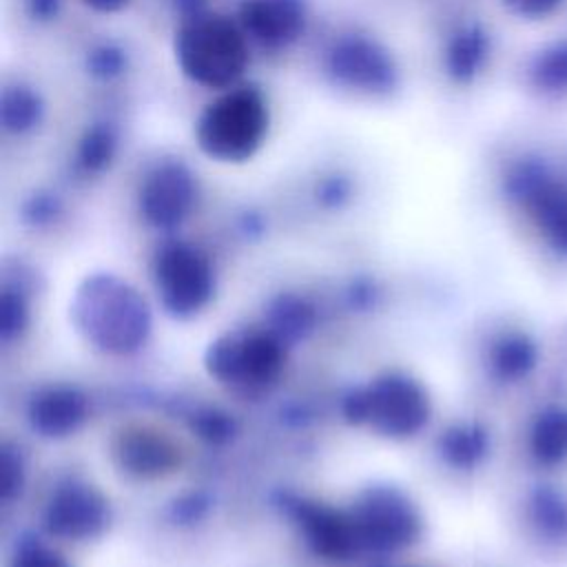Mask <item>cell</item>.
<instances>
[{
	"mask_svg": "<svg viewBox=\"0 0 567 567\" xmlns=\"http://www.w3.org/2000/svg\"><path fill=\"white\" fill-rule=\"evenodd\" d=\"M69 317L91 346L109 354L140 350L153 326L148 301L113 272L84 277L69 303Z\"/></svg>",
	"mask_w": 567,
	"mask_h": 567,
	"instance_id": "obj_1",
	"label": "cell"
},
{
	"mask_svg": "<svg viewBox=\"0 0 567 567\" xmlns=\"http://www.w3.org/2000/svg\"><path fill=\"white\" fill-rule=\"evenodd\" d=\"M173 55L188 82L219 93L244 82L250 66V40L237 18L199 9L175 29Z\"/></svg>",
	"mask_w": 567,
	"mask_h": 567,
	"instance_id": "obj_2",
	"label": "cell"
},
{
	"mask_svg": "<svg viewBox=\"0 0 567 567\" xmlns=\"http://www.w3.org/2000/svg\"><path fill=\"white\" fill-rule=\"evenodd\" d=\"M270 106L255 84L219 91L197 115L193 135L202 155L219 164H244L266 144Z\"/></svg>",
	"mask_w": 567,
	"mask_h": 567,
	"instance_id": "obj_3",
	"label": "cell"
},
{
	"mask_svg": "<svg viewBox=\"0 0 567 567\" xmlns=\"http://www.w3.org/2000/svg\"><path fill=\"white\" fill-rule=\"evenodd\" d=\"M343 416L352 425H370L385 439H408L427 423L430 399L412 377L385 372L343 399Z\"/></svg>",
	"mask_w": 567,
	"mask_h": 567,
	"instance_id": "obj_4",
	"label": "cell"
},
{
	"mask_svg": "<svg viewBox=\"0 0 567 567\" xmlns=\"http://www.w3.org/2000/svg\"><path fill=\"white\" fill-rule=\"evenodd\" d=\"M286 361V343L270 330H237L213 339L204 352L206 372L237 390L270 385Z\"/></svg>",
	"mask_w": 567,
	"mask_h": 567,
	"instance_id": "obj_5",
	"label": "cell"
},
{
	"mask_svg": "<svg viewBox=\"0 0 567 567\" xmlns=\"http://www.w3.org/2000/svg\"><path fill=\"white\" fill-rule=\"evenodd\" d=\"M323 73L332 86L359 97H388L401 84L392 51L363 33H343L323 55Z\"/></svg>",
	"mask_w": 567,
	"mask_h": 567,
	"instance_id": "obj_6",
	"label": "cell"
},
{
	"mask_svg": "<svg viewBox=\"0 0 567 567\" xmlns=\"http://www.w3.org/2000/svg\"><path fill=\"white\" fill-rule=\"evenodd\" d=\"M361 551L392 554L414 545L421 536V516L405 492L392 485L365 487L350 512Z\"/></svg>",
	"mask_w": 567,
	"mask_h": 567,
	"instance_id": "obj_7",
	"label": "cell"
},
{
	"mask_svg": "<svg viewBox=\"0 0 567 567\" xmlns=\"http://www.w3.org/2000/svg\"><path fill=\"white\" fill-rule=\"evenodd\" d=\"M153 284L171 317L190 319L206 308L215 292L213 264L197 246L168 241L153 259Z\"/></svg>",
	"mask_w": 567,
	"mask_h": 567,
	"instance_id": "obj_8",
	"label": "cell"
},
{
	"mask_svg": "<svg viewBox=\"0 0 567 567\" xmlns=\"http://www.w3.org/2000/svg\"><path fill=\"white\" fill-rule=\"evenodd\" d=\"M507 195L525 210L547 246L567 255V177L525 159L505 175Z\"/></svg>",
	"mask_w": 567,
	"mask_h": 567,
	"instance_id": "obj_9",
	"label": "cell"
},
{
	"mask_svg": "<svg viewBox=\"0 0 567 567\" xmlns=\"http://www.w3.org/2000/svg\"><path fill=\"white\" fill-rule=\"evenodd\" d=\"M277 507L297 525L315 556L330 563H346L361 551L350 512L290 492L277 494Z\"/></svg>",
	"mask_w": 567,
	"mask_h": 567,
	"instance_id": "obj_10",
	"label": "cell"
},
{
	"mask_svg": "<svg viewBox=\"0 0 567 567\" xmlns=\"http://www.w3.org/2000/svg\"><path fill=\"white\" fill-rule=\"evenodd\" d=\"M197 197V175L182 159H159L140 184L137 208L148 226L173 230L193 213Z\"/></svg>",
	"mask_w": 567,
	"mask_h": 567,
	"instance_id": "obj_11",
	"label": "cell"
},
{
	"mask_svg": "<svg viewBox=\"0 0 567 567\" xmlns=\"http://www.w3.org/2000/svg\"><path fill=\"white\" fill-rule=\"evenodd\" d=\"M42 520L44 529L55 538L91 540L106 532L111 507L95 485L71 478L51 492Z\"/></svg>",
	"mask_w": 567,
	"mask_h": 567,
	"instance_id": "obj_12",
	"label": "cell"
},
{
	"mask_svg": "<svg viewBox=\"0 0 567 567\" xmlns=\"http://www.w3.org/2000/svg\"><path fill=\"white\" fill-rule=\"evenodd\" d=\"M237 22L250 42L279 51L295 44L308 27L306 0H241Z\"/></svg>",
	"mask_w": 567,
	"mask_h": 567,
	"instance_id": "obj_13",
	"label": "cell"
},
{
	"mask_svg": "<svg viewBox=\"0 0 567 567\" xmlns=\"http://www.w3.org/2000/svg\"><path fill=\"white\" fill-rule=\"evenodd\" d=\"M117 465L137 478H157L173 472L179 463L177 447L159 432L148 427H128L113 443Z\"/></svg>",
	"mask_w": 567,
	"mask_h": 567,
	"instance_id": "obj_14",
	"label": "cell"
},
{
	"mask_svg": "<svg viewBox=\"0 0 567 567\" xmlns=\"http://www.w3.org/2000/svg\"><path fill=\"white\" fill-rule=\"evenodd\" d=\"M89 414L86 396L71 385H47L38 390L29 405V425L44 439H64L73 434Z\"/></svg>",
	"mask_w": 567,
	"mask_h": 567,
	"instance_id": "obj_15",
	"label": "cell"
},
{
	"mask_svg": "<svg viewBox=\"0 0 567 567\" xmlns=\"http://www.w3.org/2000/svg\"><path fill=\"white\" fill-rule=\"evenodd\" d=\"M489 58V38L478 24H463L456 29L443 49L445 73L458 82L470 84L481 75Z\"/></svg>",
	"mask_w": 567,
	"mask_h": 567,
	"instance_id": "obj_16",
	"label": "cell"
},
{
	"mask_svg": "<svg viewBox=\"0 0 567 567\" xmlns=\"http://www.w3.org/2000/svg\"><path fill=\"white\" fill-rule=\"evenodd\" d=\"M538 361L536 343L523 332H507L492 343L489 368L501 381H518L527 377Z\"/></svg>",
	"mask_w": 567,
	"mask_h": 567,
	"instance_id": "obj_17",
	"label": "cell"
},
{
	"mask_svg": "<svg viewBox=\"0 0 567 567\" xmlns=\"http://www.w3.org/2000/svg\"><path fill=\"white\" fill-rule=\"evenodd\" d=\"M529 450L540 465L567 461V408H547L534 419Z\"/></svg>",
	"mask_w": 567,
	"mask_h": 567,
	"instance_id": "obj_18",
	"label": "cell"
},
{
	"mask_svg": "<svg viewBox=\"0 0 567 567\" xmlns=\"http://www.w3.org/2000/svg\"><path fill=\"white\" fill-rule=\"evenodd\" d=\"M44 120V102L38 91L27 84H11L2 91L0 122L11 135H24L35 131Z\"/></svg>",
	"mask_w": 567,
	"mask_h": 567,
	"instance_id": "obj_19",
	"label": "cell"
},
{
	"mask_svg": "<svg viewBox=\"0 0 567 567\" xmlns=\"http://www.w3.org/2000/svg\"><path fill=\"white\" fill-rule=\"evenodd\" d=\"M489 450V434L476 423H458L445 430L439 439L441 456L458 470L478 465Z\"/></svg>",
	"mask_w": 567,
	"mask_h": 567,
	"instance_id": "obj_20",
	"label": "cell"
},
{
	"mask_svg": "<svg viewBox=\"0 0 567 567\" xmlns=\"http://www.w3.org/2000/svg\"><path fill=\"white\" fill-rule=\"evenodd\" d=\"M317 323L315 308L297 295H279L268 308V330L284 343L306 339Z\"/></svg>",
	"mask_w": 567,
	"mask_h": 567,
	"instance_id": "obj_21",
	"label": "cell"
},
{
	"mask_svg": "<svg viewBox=\"0 0 567 567\" xmlns=\"http://www.w3.org/2000/svg\"><path fill=\"white\" fill-rule=\"evenodd\" d=\"M529 520L549 543L567 540V496L549 485L538 487L529 498Z\"/></svg>",
	"mask_w": 567,
	"mask_h": 567,
	"instance_id": "obj_22",
	"label": "cell"
},
{
	"mask_svg": "<svg viewBox=\"0 0 567 567\" xmlns=\"http://www.w3.org/2000/svg\"><path fill=\"white\" fill-rule=\"evenodd\" d=\"M117 153V135L106 122H97L84 131L75 148V164L84 175H97L113 162Z\"/></svg>",
	"mask_w": 567,
	"mask_h": 567,
	"instance_id": "obj_23",
	"label": "cell"
},
{
	"mask_svg": "<svg viewBox=\"0 0 567 567\" xmlns=\"http://www.w3.org/2000/svg\"><path fill=\"white\" fill-rule=\"evenodd\" d=\"M529 82L540 93H567V40L554 42L534 55Z\"/></svg>",
	"mask_w": 567,
	"mask_h": 567,
	"instance_id": "obj_24",
	"label": "cell"
},
{
	"mask_svg": "<svg viewBox=\"0 0 567 567\" xmlns=\"http://www.w3.org/2000/svg\"><path fill=\"white\" fill-rule=\"evenodd\" d=\"M29 323V306L24 288L2 284L0 292V339L11 341L24 332Z\"/></svg>",
	"mask_w": 567,
	"mask_h": 567,
	"instance_id": "obj_25",
	"label": "cell"
},
{
	"mask_svg": "<svg viewBox=\"0 0 567 567\" xmlns=\"http://www.w3.org/2000/svg\"><path fill=\"white\" fill-rule=\"evenodd\" d=\"M190 430L206 443L219 445L233 439L235 421L217 408H202L190 416Z\"/></svg>",
	"mask_w": 567,
	"mask_h": 567,
	"instance_id": "obj_26",
	"label": "cell"
},
{
	"mask_svg": "<svg viewBox=\"0 0 567 567\" xmlns=\"http://www.w3.org/2000/svg\"><path fill=\"white\" fill-rule=\"evenodd\" d=\"M24 485V465L20 458V452L4 443L0 450V498L4 503L20 496Z\"/></svg>",
	"mask_w": 567,
	"mask_h": 567,
	"instance_id": "obj_27",
	"label": "cell"
},
{
	"mask_svg": "<svg viewBox=\"0 0 567 567\" xmlns=\"http://www.w3.org/2000/svg\"><path fill=\"white\" fill-rule=\"evenodd\" d=\"M9 567H71V565L64 560V556H60L51 547L38 540H27V543H20Z\"/></svg>",
	"mask_w": 567,
	"mask_h": 567,
	"instance_id": "obj_28",
	"label": "cell"
},
{
	"mask_svg": "<svg viewBox=\"0 0 567 567\" xmlns=\"http://www.w3.org/2000/svg\"><path fill=\"white\" fill-rule=\"evenodd\" d=\"M208 507H210V501L204 492H188V494L173 501L171 518L177 525H190V523L202 520L206 516Z\"/></svg>",
	"mask_w": 567,
	"mask_h": 567,
	"instance_id": "obj_29",
	"label": "cell"
},
{
	"mask_svg": "<svg viewBox=\"0 0 567 567\" xmlns=\"http://www.w3.org/2000/svg\"><path fill=\"white\" fill-rule=\"evenodd\" d=\"M563 0H501V4L516 18L540 20L558 9Z\"/></svg>",
	"mask_w": 567,
	"mask_h": 567,
	"instance_id": "obj_30",
	"label": "cell"
},
{
	"mask_svg": "<svg viewBox=\"0 0 567 567\" xmlns=\"http://www.w3.org/2000/svg\"><path fill=\"white\" fill-rule=\"evenodd\" d=\"M120 66H122V53L120 51H113L109 47L100 49L93 58V69L95 73H100L102 78H111L115 73H120Z\"/></svg>",
	"mask_w": 567,
	"mask_h": 567,
	"instance_id": "obj_31",
	"label": "cell"
},
{
	"mask_svg": "<svg viewBox=\"0 0 567 567\" xmlns=\"http://www.w3.org/2000/svg\"><path fill=\"white\" fill-rule=\"evenodd\" d=\"M58 213V202L53 197H47V195H38L29 208H27V217L33 221V224H44V221H51Z\"/></svg>",
	"mask_w": 567,
	"mask_h": 567,
	"instance_id": "obj_32",
	"label": "cell"
},
{
	"mask_svg": "<svg viewBox=\"0 0 567 567\" xmlns=\"http://www.w3.org/2000/svg\"><path fill=\"white\" fill-rule=\"evenodd\" d=\"M29 13L35 20H51L58 16L60 9V0H27Z\"/></svg>",
	"mask_w": 567,
	"mask_h": 567,
	"instance_id": "obj_33",
	"label": "cell"
},
{
	"mask_svg": "<svg viewBox=\"0 0 567 567\" xmlns=\"http://www.w3.org/2000/svg\"><path fill=\"white\" fill-rule=\"evenodd\" d=\"M91 11L95 13H120L122 9L128 7L131 0H82Z\"/></svg>",
	"mask_w": 567,
	"mask_h": 567,
	"instance_id": "obj_34",
	"label": "cell"
}]
</instances>
